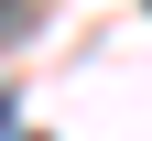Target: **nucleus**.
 <instances>
[{
  "label": "nucleus",
  "mask_w": 152,
  "mask_h": 141,
  "mask_svg": "<svg viewBox=\"0 0 152 141\" xmlns=\"http://www.w3.org/2000/svg\"><path fill=\"white\" fill-rule=\"evenodd\" d=\"M0 130H11V98H0Z\"/></svg>",
  "instance_id": "f257e3e1"
},
{
  "label": "nucleus",
  "mask_w": 152,
  "mask_h": 141,
  "mask_svg": "<svg viewBox=\"0 0 152 141\" xmlns=\"http://www.w3.org/2000/svg\"><path fill=\"white\" fill-rule=\"evenodd\" d=\"M0 33H11V0H0Z\"/></svg>",
  "instance_id": "f03ea898"
}]
</instances>
